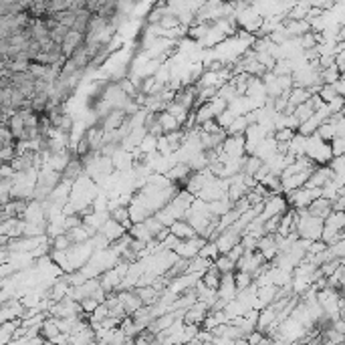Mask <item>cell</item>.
<instances>
[{
    "label": "cell",
    "instance_id": "obj_1",
    "mask_svg": "<svg viewBox=\"0 0 345 345\" xmlns=\"http://www.w3.org/2000/svg\"><path fill=\"white\" fill-rule=\"evenodd\" d=\"M307 214L315 216V218H327L333 210H331V198H325V196H317L315 200H311V204L307 206Z\"/></svg>",
    "mask_w": 345,
    "mask_h": 345
},
{
    "label": "cell",
    "instance_id": "obj_2",
    "mask_svg": "<svg viewBox=\"0 0 345 345\" xmlns=\"http://www.w3.org/2000/svg\"><path fill=\"white\" fill-rule=\"evenodd\" d=\"M83 43H85V35H79V33H75L73 29H69V33L65 35V39H63V43H61V53H63V57L69 59V57L75 53V49L81 47Z\"/></svg>",
    "mask_w": 345,
    "mask_h": 345
},
{
    "label": "cell",
    "instance_id": "obj_3",
    "mask_svg": "<svg viewBox=\"0 0 345 345\" xmlns=\"http://www.w3.org/2000/svg\"><path fill=\"white\" fill-rule=\"evenodd\" d=\"M133 293L140 297V301H142V305H146V307H152V305H156L158 301H160V291L156 289V287H152V285H142V287H133Z\"/></svg>",
    "mask_w": 345,
    "mask_h": 345
},
{
    "label": "cell",
    "instance_id": "obj_4",
    "mask_svg": "<svg viewBox=\"0 0 345 345\" xmlns=\"http://www.w3.org/2000/svg\"><path fill=\"white\" fill-rule=\"evenodd\" d=\"M170 232H172L176 238H180V240H186V238H192V236L198 234V232L194 230V226H192L188 220H180V218H176V220L170 224Z\"/></svg>",
    "mask_w": 345,
    "mask_h": 345
},
{
    "label": "cell",
    "instance_id": "obj_5",
    "mask_svg": "<svg viewBox=\"0 0 345 345\" xmlns=\"http://www.w3.org/2000/svg\"><path fill=\"white\" fill-rule=\"evenodd\" d=\"M109 218H111V220H115V222H119L125 230L133 224V222H131V216H129V206H125V204L115 206V208L109 212Z\"/></svg>",
    "mask_w": 345,
    "mask_h": 345
},
{
    "label": "cell",
    "instance_id": "obj_6",
    "mask_svg": "<svg viewBox=\"0 0 345 345\" xmlns=\"http://www.w3.org/2000/svg\"><path fill=\"white\" fill-rule=\"evenodd\" d=\"M89 17L91 13L87 9H79L75 11V21H73V31L79 33V35H87V27H89Z\"/></svg>",
    "mask_w": 345,
    "mask_h": 345
},
{
    "label": "cell",
    "instance_id": "obj_7",
    "mask_svg": "<svg viewBox=\"0 0 345 345\" xmlns=\"http://www.w3.org/2000/svg\"><path fill=\"white\" fill-rule=\"evenodd\" d=\"M246 129H248V119H246V115L234 117V119L226 125V133H228V135H244Z\"/></svg>",
    "mask_w": 345,
    "mask_h": 345
},
{
    "label": "cell",
    "instance_id": "obj_8",
    "mask_svg": "<svg viewBox=\"0 0 345 345\" xmlns=\"http://www.w3.org/2000/svg\"><path fill=\"white\" fill-rule=\"evenodd\" d=\"M158 123L162 125L164 133L174 131V129H180V123H178V121H176V117H174L172 113H168V111H160V115H158Z\"/></svg>",
    "mask_w": 345,
    "mask_h": 345
},
{
    "label": "cell",
    "instance_id": "obj_9",
    "mask_svg": "<svg viewBox=\"0 0 345 345\" xmlns=\"http://www.w3.org/2000/svg\"><path fill=\"white\" fill-rule=\"evenodd\" d=\"M51 246H53V250H59V252H67L69 248L73 246V242L69 240L67 232H57V234L53 236V242H51Z\"/></svg>",
    "mask_w": 345,
    "mask_h": 345
},
{
    "label": "cell",
    "instance_id": "obj_10",
    "mask_svg": "<svg viewBox=\"0 0 345 345\" xmlns=\"http://www.w3.org/2000/svg\"><path fill=\"white\" fill-rule=\"evenodd\" d=\"M47 103H49V93H35L31 97V109L35 113H45Z\"/></svg>",
    "mask_w": 345,
    "mask_h": 345
},
{
    "label": "cell",
    "instance_id": "obj_11",
    "mask_svg": "<svg viewBox=\"0 0 345 345\" xmlns=\"http://www.w3.org/2000/svg\"><path fill=\"white\" fill-rule=\"evenodd\" d=\"M212 262H214V266H216L220 272H230V270H234V262H232V260L228 258V254H224V252H220Z\"/></svg>",
    "mask_w": 345,
    "mask_h": 345
},
{
    "label": "cell",
    "instance_id": "obj_12",
    "mask_svg": "<svg viewBox=\"0 0 345 345\" xmlns=\"http://www.w3.org/2000/svg\"><path fill=\"white\" fill-rule=\"evenodd\" d=\"M53 17H55V19H57L61 25H65V27L71 29V27H73V21H75V11H71V9H65V11L53 13Z\"/></svg>",
    "mask_w": 345,
    "mask_h": 345
},
{
    "label": "cell",
    "instance_id": "obj_13",
    "mask_svg": "<svg viewBox=\"0 0 345 345\" xmlns=\"http://www.w3.org/2000/svg\"><path fill=\"white\" fill-rule=\"evenodd\" d=\"M27 71L31 73V77L43 79V77H45V71H47V65H41V63H37V61H31L29 67H27Z\"/></svg>",
    "mask_w": 345,
    "mask_h": 345
},
{
    "label": "cell",
    "instance_id": "obj_14",
    "mask_svg": "<svg viewBox=\"0 0 345 345\" xmlns=\"http://www.w3.org/2000/svg\"><path fill=\"white\" fill-rule=\"evenodd\" d=\"M73 117L69 115V113H65L63 115V119H61V125H59V129H57V133H61V135H69L73 131Z\"/></svg>",
    "mask_w": 345,
    "mask_h": 345
},
{
    "label": "cell",
    "instance_id": "obj_15",
    "mask_svg": "<svg viewBox=\"0 0 345 345\" xmlns=\"http://www.w3.org/2000/svg\"><path fill=\"white\" fill-rule=\"evenodd\" d=\"M343 146H345V140H343V135H335L333 140L329 142V150H331V156H343Z\"/></svg>",
    "mask_w": 345,
    "mask_h": 345
},
{
    "label": "cell",
    "instance_id": "obj_16",
    "mask_svg": "<svg viewBox=\"0 0 345 345\" xmlns=\"http://www.w3.org/2000/svg\"><path fill=\"white\" fill-rule=\"evenodd\" d=\"M295 129L293 127H279V131H277V135H274V140L277 142H291L293 137H295Z\"/></svg>",
    "mask_w": 345,
    "mask_h": 345
},
{
    "label": "cell",
    "instance_id": "obj_17",
    "mask_svg": "<svg viewBox=\"0 0 345 345\" xmlns=\"http://www.w3.org/2000/svg\"><path fill=\"white\" fill-rule=\"evenodd\" d=\"M317 41H319V35H313V33H305L301 35V47L307 51V49H313L317 47Z\"/></svg>",
    "mask_w": 345,
    "mask_h": 345
},
{
    "label": "cell",
    "instance_id": "obj_18",
    "mask_svg": "<svg viewBox=\"0 0 345 345\" xmlns=\"http://www.w3.org/2000/svg\"><path fill=\"white\" fill-rule=\"evenodd\" d=\"M85 222V218L81 216V214H71V216H67L65 218V228L69 230V228H77V226H81Z\"/></svg>",
    "mask_w": 345,
    "mask_h": 345
},
{
    "label": "cell",
    "instance_id": "obj_19",
    "mask_svg": "<svg viewBox=\"0 0 345 345\" xmlns=\"http://www.w3.org/2000/svg\"><path fill=\"white\" fill-rule=\"evenodd\" d=\"M9 220V216H7V212H5V208H3V206H0V224H3V222H7Z\"/></svg>",
    "mask_w": 345,
    "mask_h": 345
}]
</instances>
